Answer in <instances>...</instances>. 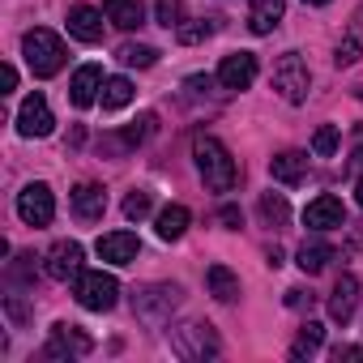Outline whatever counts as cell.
Returning <instances> with one entry per match:
<instances>
[{
	"instance_id": "cell-1",
	"label": "cell",
	"mask_w": 363,
	"mask_h": 363,
	"mask_svg": "<svg viewBox=\"0 0 363 363\" xmlns=\"http://www.w3.org/2000/svg\"><path fill=\"white\" fill-rule=\"evenodd\" d=\"M193 158H197V171H201V179H206V189H214V193H231V189H235L240 167H235L231 150H227L218 137L201 133V137L193 141Z\"/></svg>"
},
{
	"instance_id": "cell-2",
	"label": "cell",
	"mask_w": 363,
	"mask_h": 363,
	"mask_svg": "<svg viewBox=\"0 0 363 363\" xmlns=\"http://www.w3.org/2000/svg\"><path fill=\"white\" fill-rule=\"evenodd\" d=\"M22 56H26V65H30L35 77H56V73L65 69V60H69L60 35H52V30H43V26H35V30L22 35Z\"/></svg>"
},
{
	"instance_id": "cell-3",
	"label": "cell",
	"mask_w": 363,
	"mask_h": 363,
	"mask_svg": "<svg viewBox=\"0 0 363 363\" xmlns=\"http://www.w3.org/2000/svg\"><path fill=\"white\" fill-rule=\"evenodd\" d=\"M167 342H171V350L179 359H189V363H201V359H218L223 354V342H218L214 325H206V320H189V325L171 329Z\"/></svg>"
},
{
	"instance_id": "cell-4",
	"label": "cell",
	"mask_w": 363,
	"mask_h": 363,
	"mask_svg": "<svg viewBox=\"0 0 363 363\" xmlns=\"http://www.w3.org/2000/svg\"><path fill=\"white\" fill-rule=\"evenodd\" d=\"M179 303H184V291L175 282H150V286L133 291V316L145 325H162Z\"/></svg>"
},
{
	"instance_id": "cell-5",
	"label": "cell",
	"mask_w": 363,
	"mask_h": 363,
	"mask_svg": "<svg viewBox=\"0 0 363 363\" xmlns=\"http://www.w3.org/2000/svg\"><path fill=\"white\" fill-rule=\"evenodd\" d=\"M73 295H77V303H82L86 312H111L116 299H120V282H116L111 274H103V269H82Z\"/></svg>"
},
{
	"instance_id": "cell-6",
	"label": "cell",
	"mask_w": 363,
	"mask_h": 363,
	"mask_svg": "<svg viewBox=\"0 0 363 363\" xmlns=\"http://www.w3.org/2000/svg\"><path fill=\"white\" fill-rule=\"evenodd\" d=\"M274 90H278L286 103H303V99H308L312 73H308V65H303L299 52H282V56H278V65H274Z\"/></svg>"
},
{
	"instance_id": "cell-7",
	"label": "cell",
	"mask_w": 363,
	"mask_h": 363,
	"mask_svg": "<svg viewBox=\"0 0 363 363\" xmlns=\"http://www.w3.org/2000/svg\"><path fill=\"white\" fill-rule=\"evenodd\" d=\"M18 218H22L26 227H48V223L56 218V197H52V189H48V184H26V189L18 193Z\"/></svg>"
},
{
	"instance_id": "cell-8",
	"label": "cell",
	"mask_w": 363,
	"mask_h": 363,
	"mask_svg": "<svg viewBox=\"0 0 363 363\" xmlns=\"http://www.w3.org/2000/svg\"><path fill=\"white\" fill-rule=\"evenodd\" d=\"M82 261H86V252H82L77 240H56V244L48 248V257H43V274H48L52 282H69V278L82 274Z\"/></svg>"
},
{
	"instance_id": "cell-9",
	"label": "cell",
	"mask_w": 363,
	"mask_h": 363,
	"mask_svg": "<svg viewBox=\"0 0 363 363\" xmlns=\"http://www.w3.org/2000/svg\"><path fill=\"white\" fill-rule=\"evenodd\" d=\"M94 350V337L90 333H82L77 325H52V337H48V346H43V354L48 359H82V354H90Z\"/></svg>"
},
{
	"instance_id": "cell-10",
	"label": "cell",
	"mask_w": 363,
	"mask_h": 363,
	"mask_svg": "<svg viewBox=\"0 0 363 363\" xmlns=\"http://www.w3.org/2000/svg\"><path fill=\"white\" fill-rule=\"evenodd\" d=\"M52 128H56V116H52L48 99L43 94H30L18 107V133L22 137H52Z\"/></svg>"
},
{
	"instance_id": "cell-11",
	"label": "cell",
	"mask_w": 363,
	"mask_h": 363,
	"mask_svg": "<svg viewBox=\"0 0 363 363\" xmlns=\"http://www.w3.org/2000/svg\"><path fill=\"white\" fill-rule=\"evenodd\" d=\"M257 82V56L252 52H231L218 65V86L223 90H248Z\"/></svg>"
},
{
	"instance_id": "cell-12",
	"label": "cell",
	"mask_w": 363,
	"mask_h": 363,
	"mask_svg": "<svg viewBox=\"0 0 363 363\" xmlns=\"http://www.w3.org/2000/svg\"><path fill=\"white\" fill-rule=\"evenodd\" d=\"M303 227H308V231H337V227H346V206H342L337 197L320 193L316 201H308V210H303Z\"/></svg>"
},
{
	"instance_id": "cell-13",
	"label": "cell",
	"mask_w": 363,
	"mask_h": 363,
	"mask_svg": "<svg viewBox=\"0 0 363 363\" xmlns=\"http://www.w3.org/2000/svg\"><path fill=\"white\" fill-rule=\"evenodd\" d=\"M103 69L99 65H82L77 73H73V82H69V99H73V107H90V103H99V94H103Z\"/></svg>"
},
{
	"instance_id": "cell-14",
	"label": "cell",
	"mask_w": 363,
	"mask_h": 363,
	"mask_svg": "<svg viewBox=\"0 0 363 363\" xmlns=\"http://www.w3.org/2000/svg\"><path fill=\"white\" fill-rule=\"evenodd\" d=\"M137 252H141V240H137L133 231H111V235L99 240V257H103L107 265H133Z\"/></svg>"
},
{
	"instance_id": "cell-15",
	"label": "cell",
	"mask_w": 363,
	"mask_h": 363,
	"mask_svg": "<svg viewBox=\"0 0 363 363\" xmlns=\"http://www.w3.org/2000/svg\"><path fill=\"white\" fill-rule=\"evenodd\" d=\"M150 133H154V116L145 111V116H141L137 124H128L124 133H107V137H103L99 145H103V154H128V150H133V145H141V141H145Z\"/></svg>"
},
{
	"instance_id": "cell-16",
	"label": "cell",
	"mask_w": 363,
	"mask_h": 363,
	"mask_svg": "<svg viewBox=\"0 0 363 363\" xmlns=\"http://www.w3.org/2000/svg\"><path fill=\"white\" fill-rule=\"evenodd\" d=\"M354 308H359V278L354 274H342L337 286H333V295H329V316L337 325H346L354 316Z\"/></svg>"
},
{
	"instance_id": "cell-17",
	"label": "cell",
	"mask_w": 363,
	"mask_h": 363,
	"mask_svg": "<svg viewBox=\"0 0 363 363\" xmlns=\"http://www.w3.org/2000/svg\"><path fill=\"white\" fill-rule=\"evenodd\" d=\"M69 35L82 39V43H99L103 39V13L90 9V5H73L69 9Z\"/></svg>"
},
{
	"instance_id": "cell-18",
	"label": "cell",
	"mask_w": 363,
	"mask_h": 363,
	"mask_svg": "<svg viewBox=\"0 0 363 363\" xmlns=\"http://www.w3.org/2000/svg\"><path fill=\"white\" fill-rule=\"evenodd\" d=\"M269 175L278 179V184H299V179L308 175V154L303 150H282L269 158Z\"/></svg>"
},
{
	"instance_id": "cell-19",
	"label": "cell",
	"mask_w": 363,
	"mask_h": 363,
	"mask_svg": "<svg viewBox=\"0 0 363 363\" xmlns=\"http://www.w3.org/2000/svg\"><path fill=\"white\" fill-rule=\"evenodd\" d=\"M103 210H107V193H103L99 184H77V189H73V214H77L82 223H99Z\"/></svg>"
},
{
	"instance_id": "cell-20",
	"label": "cell",
	"mask_w": 363,
	"mask_h": 363,
	"mask_svg": "<svg viewBox=\"0 0 363 363\" xmlns=\"http://www.w3.org/2000/svg\"><path fill=\"white\" fill-rule=\"evenodd\" d=\"M103 13L120 30H137L145 22V5H141V0H103Z\"/></svg>"
},
{
	"instance_id": "cell-21",
	"label": "cell",
	"mask_w": 363,
	"mask_h": 363,
	"mask_svg": "<svg viewBox=\"0 0 363 363\" xmlns=\"http://www.w3.org/2000/svg\"><path fill=\"white\" fill-rule=\"evenodd\" d=\"M286 13V0H252V9H248V26L252 35H269Z\"/></svg>"
},
{
	"instance_id": "cell-22",
	"label": "cell",
	"mask_w": 363,
	"mask_h": 363,
	"mask_svg": "<svg viewBox=\"0 0 363 363\" xmlns=\"http://www.w3.org/2000/svg\"><path fill=\"white\" fill-rule=\"evenodd\" d=\"M189 223H193V214H189V206H167V210H158V218H154V231H158V240H179L189 231Z\"/></svg>"
},
{
	"instance_id": "cell-23",
	"label": "cell",
	"mask_w": 363,
	"mask_h": 363,
	"mask_svg": "<svg viewBox=\"0 0 363 363\" xmlns=\"http://www.w3.org/2000/svg\"><path fill=\"white\" fill-rule=\"evenodd\" d=\"M206 286H210V295H214L218 303H235V299H240V278H235L227 265H210V269H206Z\"/></svg>"
},
{
	"instance_id": "cell-24",
	"label": "cell",
	"mask_w": 363,
	"mask_h": 363,
	"mask_svg": "<svg viewBox=\"0 0 363 363\" xmlns=\"http://www.w3.org/2000/svg\"><path fill=\"white\" fill-rule=\"evenodd\" d=\"M329 261H333V248H329L325 240H308V244L295 252V265H299L303 274H320Z\"/></svg>"
},
{
	"instance_id": "cell-25",
	"label": "cell",
	"mask_w": 363,
	"mask_h": 363,
	"mask_svg": "<svg viewBox=\"0 0 363 363\" xmlns=\"http://www.w3.org/2000/svg\"><path fill=\"white\" fill-rule=\"evenodd\" d=\"M99 103H103V111H120V107H128V103H133V82H128V77H107Z\"/></svg>"
},
{
	"instance_id": "cell-26",
	"label": "cell",
	"mask_w": 363,
	"mask_h": 363,
	"mask_svg": "<svg viewBox=\"0 0 363 363\" xmlns=\"http://www.w3.org/2000/svg\"><path fill=\"white\" fill-rule=\"evenodd\" d=\"M261 218H265V227L282 231V227L291 223V206H286V197H282V193H265V197H261Z\"/></svg>"
},
{
	"instance_id": "cell-27",
	"label": "cell",
	"mask_w": 363,
	"mask_h": 363,
	"mask_svg": "<svg viewBox=\"0 0 363 363\" xmlns=\"http://www.w3.org/2000/svg\"><path fill=\"white\" fill-rule=\"evenodd\" d=\"M320 342H325V325H316V320H308L299 333H295V342H291V359H303V354H316L320 350Z\"/></svg>"
},
{
	"instance_id": "cell-28",
	"label": "cell",
	"mask_w": 363,
	"mask_h": 363,
	"mask_svg": "<svg viewBox=\"0 0 363 363\" xmlns=\"http://www.w3.org/2000/svg\"><path fill=\"white\" fill-rule=\"evenodd\" d=\"M116 56H120V65H128V69H150V65H158V48H150V43H124Z\"/></svg>"
},
{
	"instance_id": "cell-29",
	"label": "cell",
	"mask_w": 363,
	"mask_h": 363,
	"mask_svg": "<svg viewBox=\"0 0 363 363\" xmlns=\"http://www.w3.org/2000/svg\"><path fill=\"white\" fill-rule=\"evenodd\" d=\"M214 30H218V26H214L210 18H197V22H179V26H175V39L193 48V43H206Z\"/></svg>"
},
{
	"instance_id": "cell-30",
	"label": "cell",
	"mask_w": 363,
	"mask_h": 363,
	"mask_svg": "<svg viewBox=\"0 0 363 363\" xmlns=\"http://www.w3.org/2000/svg\"><path fill=\"white\" fill-rule=\"evenodd\" d=\"M337 141H342L337 124H320L316 137H312V154H316V158H333V154H337Z\"/></svg>"
},
{
	"instance_id": "cell-31",
	"label": "cell",
	"mask_w": 363,
	"mask_h": 363,
	"mask_svg": "<svg viewBox=\"0 0 363 363\" xmlns=\"http://www.w3.org/2000/svg\"><path fill=\"white\" fill-rule=\"evenodd\" d=\"M150 210H154V197H150L145 189H133V193L124 197V218H128V223H141Z\"/></svg>"
},
{
	"instance_id": "cell-32",
	"label": "cell",
	"mask_w": 363,
	"mask_h": 363,
	"mask_svg": "<svg viewBox=\"0 0 363 363\" xmlns=\"http://www.w3.org/2000/svg\"><path fill=\"white\" fill-rule=\"evenodd\" d=\"M179 13H184V0H158V5H154V18H158V26H167V30L179 26Z\"/></svg>"
},
{
	"instance_id": "cell-33",
	"label": "cell",
	"mask_w": 363,
	"mask_h": 363,
	"mask_svg": "<svg viewBox=\"0 0 363 363\" xmlns=\"http://www.w3.org/2000/svg\"><path fill=\"white\" fill-rule=\"evenodd\" d=\"M354 60H359V39H354V35H346V39L337 43V52H333V65L342 69V65H354Z\"/></svg>"
},
{
	"instance_id": "cell-34",
	"label": "cell",
	"mask_w": 363,
	"mask_h": 363,
	"mask_svg": "<svg viewBox=\"0 0 363 363\" xmlns=\"http://www.w3.org/2000/svg\"><path fill=\"white\" fill-rule=\"evenodd\" d=\"M312 299H316V295L303 291V286H291V291H286V308H312Z\"/></svg>"
},
{
	"instance_id": "cell-35",
	"label": "cell",
	"mask_w": 363,
	"mask_h": 363,
	"mask_svg": "<svg viewBox=\"0 0 363 363\" xmlns=\"http://www.w3.org/2000/svg\"><path fill=\"white\" fill-rule=\"evenodd\" d=\"M13 90H18V69L5 65V69H0V94H13Z\"/></svg>"
},
{
	"instance_id": "cell-36",
	"label": "cell",
	"mask_w": 363,
	"mask_h": 363,
	"mask_svg": "<svg viewBox=\"0 0 363 363\" xmlns=\"http://www.w3.org/2000/svg\"><path fill=\"white\" fill-rule=\"evenodd\" d=\"M333 359H337V363H342V359H363V346H337Z\"/></svg>"
},
{
	"instance_id": "cell-37",
	"label": "cell",
	"mask_w": 363,
	"mask_h": 363,
	"mask_svg": "<svg viewBox=\"0 0 363 363\" xmlns=\"http://www.w3.org/2000/svg\"><path fill=\"white\" fill-rule=\"evenodd\" d=\"M223 223H227V227H240V210H235V206H223Z\"/></svg>"
},
{
	"instance_id": "cell-38",
	"label": "cell",
	"mask_w": 363,
	"mask_h": 363,
	"mask_svg": "<svg viewBox=\"0 0 363 363\" xmlns=\"http://www.w3.org/2000/svg\"><path fill=\"white\" fill-rule=\"evenodd\" d=\"M354 197H359V206H363V179H359V189H354Z\"/></svg>"
},
{
	"instance_id": "cell-39",
	"label": "cell",
	"mask_w": 363,
	"mask_h": 363,
	"mask_svg": "<svg viewBox=\"0 0 363 363\" xmlns=\"http://www.w3.org/2000/svg\"><path fill=\"white\" fill-rule=\"evenodd\" d=\"M303 5H329V0H303Z\"/></svg>"
},
{
	"instance_id": "cell-40",
	"label": "cell",
	"mask_w": 363,
	"mask_h": 363,
	"mask_svg": "<svg viewBox=\"0 0 363 363\" xmlns=\"http://www.w3.org/2000/svg\"><path fill=\"white\" fill-rule=\"evenodd\" d=\"M354 22H363V5H359V9H354Z\"/></svg>"
},
{
	"instance_id": "cell-41",
	"label": "cell",
	"mask_w": 363,
	"mask_h": 363,
	"mask_svg": "<svg viewBox=\"0 0 363 363\" xmlns=\"http://www.w3.org/2000/svg\"><path fill=\"white\" fill-rule=\"evenodd\" d=\"M359 99H363V86H359Z\"/></svg>"
}]
</instances>
